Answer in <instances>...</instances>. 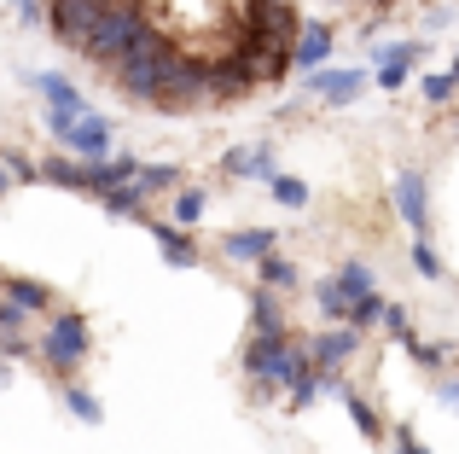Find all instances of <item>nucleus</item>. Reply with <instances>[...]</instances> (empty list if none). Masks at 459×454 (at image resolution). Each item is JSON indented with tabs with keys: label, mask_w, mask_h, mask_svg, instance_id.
Returning a JSON list of instances; mask_svg holds the SVG:
<instances>
[{
	"label": "nucleus",
	"mask_w": 459,
	"mask_h": 454,
	"mask_svg": "<svg viewBox=\"0 0 459 454\" xmlns=\"http://www.w3.org/2000/svg\"><path fill=\"white\" fill-rule=\"evenodd\" d=\"M186 58H192L186 47H180L169 30H157V23H152V30L123 53V65L111 70V82H117V93H123L128 105H146V111H157V100L169 93V82L180 76V65H186Z\"/></svg>",
	"instance_id": "f257e3e1"
},
{
	"label": "nucleus",
	"mask_w": 459,
	"mask_h": 454,
	"mask_svg": "<svg viewBox=\"0 0 459 454\" xmlns=\"http://www.w3.org/2000/svg\"><path fill=\"white\" fill-rule=\"evenodd\" d=\"M88 350H93V320L82 315V309H53V315L41 320V332H35V355H41V367L58 385L82 373Z\"/></svg>",
	"instance_id": "f03ea898"
},
{
	"label": "nucleus",
	"mask_w": 459,
	"mask_h": 454,
	"mask_svg": "<svg viewBox=\"0 0 459 454\" xmlns=\"http://www.w3.org/2000/svg\"><path fill=\"white\" fill-rule=\"evenodd\" d=\"M146 30H152V12H146V0H117V6L105 12L100 23H93V35L82 41V53H76V58L111 76V70L123 65V53H128V47H134Z\"/></svg>",
	"instance_id": "7ed1b4c3"
},
{
	"label": "nucleus",
	"mask_w": 459,
	"mask_h": 454,
	"mask_svg": "<svg viewBox=\"0 0 459 454\" xmlns=\"http://www.w3.org/2000/svg\"><path fill=\"white\" fill-rule=\"evenodd\" d=\"M111 6H117V0H47V30H53L58 47L82 53V41L93 35V23H100Z\"/></svg>",
	"instance_id": "20e7f679"
},
{
	"label": "nucleus",
	"mask_w": 459,
	"mask_h": 454,
	"mask_svg": "<svg viewBox=\"0 0 459 454\" xmlns=\"http://www.w3.org/2000/svg\"><path fill=\"white\" fill-rule=\"evenodd\" d=\"M367 70L360 65H325V70H314V76H303V93L314 105H325V111H343V105H355L360 93H367Z\"/></svg>",
	"instance_id": "39448f33"
},
{
	"label": "nucleus",
	"mask_w": 459,
	"mask_h": 454,
	"mask_svg": "<svg viewBox=\"0 0 459 454\" xmlns=\"http://www.w3.org/2000/svg\"><path fill=\"white\" fill-rule=\"evenodd\" d=\"M58 152H70V158H88V163H100V158H117V123L105 111H88V117H76L70 123V135L58 140Z\"/></svg>",
	"instance_id": "423d86ee"
},
{
	"label": "nucleus",
	"mask_w": 459,
	"mask_h": 454,
	"mask_svg": "<svg viewBox=\"0 0 459 454\" xmlns=\"http://www.w3.org/2000/svg\"><path fill=\"white\" fill-rule=\"evenodd\" d=\"M390 198H395V216H402L407 233H430V175L425 170H402Z\"/></svg>",
	"instance_id": "0eeeda50"
},
{
	"label": "nucleus",
	"mask_w": 459,
	"mask_h": 454,
	"mask_svg": "<svg viewBox=\"0 0 459 454\" xmlns=\"http://www.w3.org/2000/svg\"><path fill=\"white\" fill-rule=\"evenodd\" d=\"M140 227L152 233V245H157V257L169 262L175 274H186V268H198L204 262V250H198V239L186 233V227H175V222H163V216H140Z\"/></svg>",
	"instance_id": "6e6552de"
},
{
	"label": "nucleus",
	"mask_w": 459,
	"mask_h": 454,
	"mask_svg": "<svg viewBox=\"0 0 459 454\" xmlns=\"http://www.w3.org/2000/svg\"><path fill=\"white\" fill-rule=\"evenodd\" d=\"M308 355H314V367H320V373H343V367L360 355V332L355 327H320L308 338Z\"/></svg>",
	"instance_id": "1a4fd4ad"
},
{
	"label": "nucleus",
	"mask_w": 459,
	"mask_h": 454,
	"mask_svg": "<svg viewBox=\"0 0 459 454\" xmlns=\"http://www.w3.org/2000/svg\"><path fill=\"white\" fill-rule=\"evenodd\" d=\"M30 88L41 93V105L47 111H70V117H88L93 105H88V93L76 88V82L65 76V70H30Z\"/></svg>",
	"instance_id": "9d476101"
},
{
	"label": "nucleus",
	"mask_w": 459,
	"mask_h": 454,
	"mask_svg": "<svg viewBox=\"0 0 459 454\" xmlns=\"http://www.w3.org/2000/svg\"><path fill=\"white\" fill-rule=\"evenodd\" d=\"M273 250H280V227H227L221 233V257L245 262V268H256V262L273 257Z\"/></svg>",
	"instance_id": "9b49d317"
},
{
	"label": "nucleus",
	"mask_w": 459,
	"mask_h": 454,
	"mask_svg": "<svg viewBox=\"0 0 459 454\" xmlns=\"http://www.w3.org/2000/svg\"><path fill=\"white\" fill-rule=\"evenodd\" d=\"M0 297L18 303L23 315H35V320H47L58 309V292L47 280H35V274H0Z\"/></svg>",
	"instance_id": "f8f14e48"
},
{
	"label": "nucleus",
	"mask_w": 459,
	"mask_h": 454,
	"mask_svg": "<svg viewBox=\"0 0 459 454\" xmlns=\"http://www.w3.org/2000/svg\"><path fill=\"white\" fill-rule=\"evenodd\" d=\"M332 47H337V23H325V18H308V23H303V35H297V47H291L297 70H303V76H314V70H325V65H332Z\"/></svg>",
	"instance_id": "ddd939ff"
},
{
	"label": "nucleus",
	"mask_w": 459,
	"mask_h": 454,
	"mask_svg": "<svg viewBox=\"0 0 459 454\" xmlns=\"http://www.w3.org/2000/svg\"><path fill=\"white\" fill-rule=\"evenodd\" d=\"M221 175L227 181H273V140H262V146H227L221 152Z\"/></svg>",
	"instance_id": "4468645a"
},
{
	"label": "nucleus",
	"mask_w": 459,
	"mask_h": 454,
	"mask_svg": "<svg viewBox=\"0 0 459 454\" xmlns=\"http://www.w3.org/2000/svg\"><path fill=\"white\" fill-rule=\"evenodd\" d=\"M250 332H268V338H285V332H291V315H285V297L280 292L250 285Z\"/></svg>",
	"instance_id": "2eb2a0df"
},
{
	"label": "nucleus",
	"mask_w": 459,
	"mask_h": 454,
	"mask_svg": "<svg viewBox=\"0 0 459 454\" xmlns=\"http://www.w3.org/2000/svg\"><path fill=\"white\" fill-rule=\"evenodd\" d=\"M256 285H268V292L291 297V292H303V268H297L285 250H273V257H262V262H256Z\"/></svg>",
	"instance_id": "dca6fc26"
},
{
	"label": "nucleus",
	"mask_w": 459,
	"mask_h": 454,
	"mask_svg": "<svg viewBox=\"0 0 459 454\" xmlns=\"http://www.w3.org/2000/svg\"><path fill=\"white\" fill-rule=\"evenodd\" d=\"M134 187H140L146 198H175L180 187H186V170H180V163H140Z\"/></svg>",
	"instance_id": "f3484780"
},
{
	"label": "nucleus",
	"mask_w": 459,
	"mask_h": 454,
	"mask_svg": "<svg viewBox=\"0 0 459 454\" xmlns=\"http://www.w3.org/2000/svg\"><path fill=\"white\" fill-rule=\"evenodd\" d=\"M314 303H320V320H325V327H349V309H355V297L337 285V274L314 280Z\"/></svg>",
	"instance_id": "a211bd4d"
},
{
	"label": "nucleus",
	"mask_w": 459,
	"mask_h": 454,
	"mask_svg": "<svg viewBox=\"0 0 459 454\" xmlns=\"http://www.w3.org/2000/svg\"><path fill=\"white\" fill-rule=\"evenodd\" d=\"M100 210L105 216H123V222H140V216H152V198L140 193L134 181H123V187H111V193L100 198Z\"/></svg>",
	"instance_id": "6ab92c4d"
},
{
	"label": "nucleus",
	"mask_w": 459,
	"mask_h": 454,
	"mask_svg": "<svg viewBox=\"0 0 459 454\" xmlns=\"http://www.w3.org/2000/svg\"><path fill=\"white\" fill-rule=\"evenodd\" d=\"M58 397H65V408H70V420H82V425H100L105 420V408H100V397H93L82 379H65L58 385Z\"/></svg>",
	"instance_id": "aec40b11"
},
{
	"label": "nucleus",
	"mask_w": 459,
	"mask_h": 454,
	"mask_svg": "<svg viewBox=\"0 0 459 454\" xmlns=\"http://www.w3.org/2000/svg\"><path fill=\"white\" fill-rule=\"evenodd\" d=\"M343 408H349V420H355V432L367 437V443H384V432H390V425H384V414L372 408V402L360 397V390H349V397H343Z\"/></svg>",
	"instance_id": "412c9836"
},
{
	"label": "nucleus",
	"mask_w": 459,
	"mask_h": 454,
	"mask_svg": "<svg viewBox=\"0 0 459 454\" xmlns=\"http://www.w3.org/2000/svg\"><path fill=\"white\" fill-rule=\"evenodd\" d=\"M402 350L407 355H413V362L419 367H425V373H448V362H454V350H448V344H430V338H419V332H407V338H402Z\"/></svg>",
	"instance_id": "4be33fe9"
},
{
	"label": "nucleus",
	"mask_w": 459,
	"mask_h": 454,
	"mask_svg": "<svg viewBox=\"0 0 459 454\" xmlns=\"http://www.w3.org/2000/svg\"><path fill=\"white\" fill-rule=\"evenodd\" d=\"M169 205H175V216H169V222H175V227H186V233H192V227L204 222V210H210V193L186 181V187H180L175 198H169Z\"/></svg>",
	"instance_id": "5701e85b"
},
{
	"label": "nucleus",
	"mask_w": 459,
	"mask_h": 454,
	"mask_svg": "<svg viewBox=\"0 0 459 454\" xmlns=\"http://www.w3.org/2000/svg\"><path fill=\"white\" fill-rule=\"evenodd\" d=\"M419 100H425L430 111L454 105V100H459V82H454V70H425V76H419Z\"/></svg>",
	"instance_id": "b1692460"
},
{
	"label": "nucleus",
	"mask_w": 459,
	"mask_h": 454,
	"mask_svg": "<svg viewBox=\"0 0 459 454\" xmlns=\"http://www.w3.org/2000/svg\"><path fill=\"white\" fill-rule=\"evenodd\" d=\"M407 257H413V274H419V280H448V268H442V250L430 245V233H413Z\"/></svg>",
	"instance_id": "393cba45"
},
{
	"label": "nucleus",
	"mask_w": 459,
	"mask_h": 454,
	"mask_svg": "<svg viewBox=\"0 0 459 454\" xmlns=\"http://www.w3.org/2000/svg\"><path fill=\"white\" fill-rule=\"evenodd\" d=\"M337 285L360 303V297L378 292V268H372V262H343V268H337Z\"/></svg>",
	"instance_id": "a878e982"
},
{
	"label": "nucleus",
	"mask_w": 459,
	"mask_h": 454,
	"mask_svg": "<svg viewBox=\"0 0 459 454\" xmlns=\"http://www.w3.org/2000/svg\"><path fill=\"white\" fill-rule=\"evenodd\" d=\"M320 397H325V379H320V367H314V373H303L291 390H285V414H308Z\"/></svg>",
	"instance_id": "bb28decb"
},
{
	"label": "nucleus",
	"mask_w": 459,
	"mask_h": 454,
	"mask_svg": "<svg viewBox=\"0 0 459 454\" xmlns=\"http://www.w3.org/2000/svg\"><path fill=\"white\" fill-rule=\"evenodd\" d=\"M384 315H390V303H384V292H372V297H360V303L349 309V327L367 338V332H378V327H384Z\"/></svg>",
	"instance_id": "cd10ccee"
},
{
	"label": "nucleus",
	"mask_w": 459,
	"mask_h": 454,
	"mask_svg": "<svg viewBox=\"0 0 459 454\" xmlns=\"http://www.w3.org/2000/svg\"><path fill=\"white\" fill-rule=\"evenodd\" d=\"M268 193H273L280 210H308V181H297V175H273Z\"/></svg>",
	"instance_id": "c85d7f7f"
},
{
	"label": "nucleus",
	"mask_w": 459,
	"mask_h": 454,
	"mask_svg": "<svg viewBox=\"0 0 459 454\" xmlns=\"http://www.w3.org/2000/svg\"><path fill=\"white\" fill-rule=\"evenodd\" d=\"M0 158H6V170H12L18 187H41V158H30V152H18V146H6Z\"/></svg>",
	"instance_id": "c756f323"
},
{
	"label": "nucleus",
	"mask_w": 459,
	"mask_h": 454,
	"mask_svg": "<svg viewBox=\"0 0 459 454\" xmlns=\"http://www.w3.org/2000/svg\"><path fill=\"white\" fill-rule=\"evenodd\" d=\"M30 327H35V315H23L18 303L0 297V338H30Z\"/></svg>",
	"instance_id": "7c9ffc66"
},
{
	"label": "nucleus",
	"mask_w": 459,
	"mask_h": 454,
	"mask_svg": "<svg viewBox=\"0 0 459 454\" xmlns=\"http://www.w3.org/2000/svg\"><path fill=\"white\" fill-rule=\"evenodd\" d=\"M407 76H413V65H372V88L378 93H402Z\"/></svg>",
	"instance_id": "2f4dec72"
},
{
	"label": "nucleus",
	"mask_w": 459,
	"mask_h": 454,
	"mask_svg": "<svg viewBox=\"0 0 459 454\" xmlns=\"http://www.w3.org/2000/svg\"><path fill=\"white\" fill-rule=\"evenodd\" d=\"M384 332H390V338H395V344H402V338H407V332H413V315H407V309H402V303H390V315H384Z\"/></svg>",
	"instance_id": "473e14b6"
},
{
	"label": "nucleus",
	"mask_w": 459,
	"mask_h": 454,
	"mask_svg": "<svg viewBox=\"0 0 459 454\" xmlns=\"http://www.w3.org/2000/svg\"><path fill=\"white\" fill-rule=\"evenodd\" d=\"M35 338H0V362H30Z\"/></svg>",
	"instance_id": "72a5a7b5"
},
{
	"label": "nucleus",
	"mask_w": 459,
	"mask_h": 454,
	"mask_svg": "<svg viewBox=\"0 0 459 454\" xmlns=\"http://www.w3.org/2000/svg\"><path fill=\"white\" fill-rule=\"evenodd\" d=\"M437 402L459 414V373H442V379H437Z\"/></svg>",
	"instance_id": "f704fd0d"
},
{
	"label": "nucleus",
	"mask_w": 459,
	"mask_h": 454,
	"mask_svg": "<svg viewBox=\"0 0 459 454\" xmlns=\"http://www.w3.org/2000/svg\"><path fill=\"white\" fill-rule=\"evenodd\" d=\"M390 454H430V449H425V443H419V437H407V443H395Z\"/></svg>",
	"instance_id": "c9c22d12"
},
{
	"label": "nucleus",
	"mask_w": 459,
	"mask_h": 454,
	"mask_svg": "<svg viewBox=\"0 0 459 454\" xmlns=\"http://www.w3.org/2000/svg\"><path fill=\"white\" fill-rule=\"evenodd\" d=\"M12 187H18V181H12V170H6V158H0V198H6V193H12Z\"/></svg>",
	"instance_id": "e433bc0d"
},
{
	"label": "nucleus",
	"mask_w": 459,
	"mask_h": 454,
	"mask_svg": "<svg viewBox=\"0 0 459 454\" xmlns=\"http://www.w3.org/2000/svg\"><path fill=\"white\" fill-rule=\"evenodd\" d=\"M12 385V362H0V390H6Z\"/></svg>",
	"instance_id": "4c0bfd02"
},
{
	"label": "nucleus",
	"mask_w": 459,
	"mask_h": 454,
	"mask_svg": "<svg viewBox=\"0 0 459 454\" xmlns=\"http://www.w3.org/2000/svg\"><path fill=\"white\" fill-rule=\"evenodd\" d=\"M448 70H454V82H459V47H454V65H448Z\"/></svg>",
	"instance_id": "58836bf2"
},
{
	"label": "nucleus",
	"mask_w": 459,
	"mask_h": 454,
	"mask_svg": "<svg viewBox=\"0 0 459 454\" xmlns=\"http://www.w3.org/2000/svg\"><path fill=\"white\" fill-rule=\"evenodd\" d=\"M12 6H18V12H23V6H41V0H12Z\"/></svg>",
	"instance_id": "ea45409f"
},
{
	"label": "nucleus",
	"mask_w": 459,
	"mask_h": 454,
	"mask_svg": "<svg viewBox=\"0 0 459 454\" xmlns=\"http://www.w3.org/2000/svg\"><path fill=\"white\" fill-rule=\"evenodd\" d=\"M454 135H459V117H454Z\"/></svg>",
	"instance_id": "a19ab883"
},
{
	"label": "nucleus",
	"mask_w": 459,
	"mask_h": 454,
	"mask_svg": "<svg viewBox=\"0 0 459 454\" xmlns=\"http://www.w3.org/2000/svg\"><path fill=\"white\" fill-rule=\"evenodd\" d=\"M332 6H343V0H332Z\"/></svg>",
	"instance_id": "79ce46f5"
}]
</instances>
